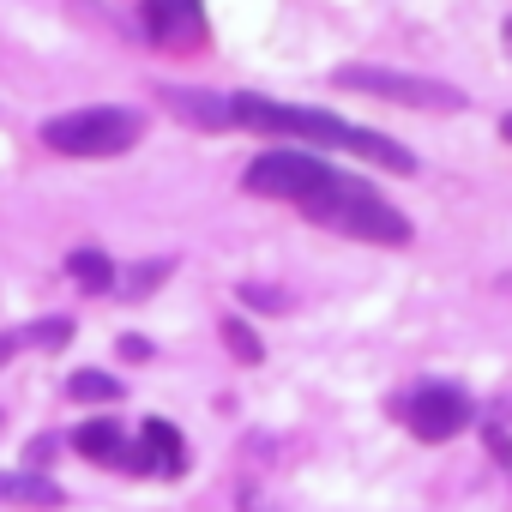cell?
<instances>
[{
    "mask_svg": "<svg viewBox=\"0 0 512 512\" xmlns=\"http://www.w3.org/2000/svg\"><path fill=\"white\" fill-rule=\"evenodd\" d=\"M229 121L247 127V133H290V139H308V145H338V151H356V157L386 163V169H398V175L416 169V157H410L398 139H386V133H374V127H350V121H338V115H326V109L272 103V97H253V91H247V97H229Z\"/></svg>",
    "mask_w": 512,
    "mask_h": 512,
    "instance_id": "6da1fadb",
    "label": "cell"
},
{
    "mask_svg": "<svg viewBox=\"0 0 512 512\" xmlns=\"http://www.w3.org/2000/svg\"><path fill=\"white\" fill-rule=\"evenodd\" d=\"M308 217H314L320 229H338V235H356V241H380V247H404V241L416 235L410 217H404L386 193H374L368 181H350V175H338V187H332L326 199H314Z\"/></svg>",
    "mask_w": 512,
    "mask_h": 512,
    "instance_id": "7a4b0ae2",
    "label": "cell"
},
{
    "mask_svg": "<svg viewBox=\"0 0 512 512\" xmlns=\"http://www.w3.org/2000/svg\"><path fill=\"white\" fill-rule=\"evenodd\" d=\"M139 133H145V121L133 109H115V103L43 121V145L61 151V157H121V151L139 145Z\"/></svg>",
    "mask_w": 512,
    "mask_h": 512,
    "instance_id": "3957f363",
    "label": "cell"
},
{
    "mask_svg": "<svg viewBox=\"0 0 512 512\" xmlns=\"http://www.w3.org/2000/svg\"><path fill=\"white\" fill-rule=\"evenodd\" d=\"M241 187H247L253 199H284V205L308 211L314 199H326V193L338 187V169H326V163L308 157V151H266V157L247 163Z\"/></svg>",
    "mask_w": 512,
    "mask_h": 512,
    "instance_id": "277c9868",
    "label": "cell"
},
{
    "mask_svg": "<svg viewBox=\"0 0 512 512\" xmlns=\"http://www.w3.org/2000/svg\"><path fill=\"white\" fill-rule=\"evenodd\" d=\"M338 91H362V97H386V103H404V109H464V91L446 85V79H422V73H398V67H338L332 73Z\"/></svg>",
    "mask_w": 512,
    "mask_h": 512,
    "instance_id": "5b68a950",
    "label": "cell"
},
{
    "mask_svg": "<svg viewBox=\"0 0 512 512\" xmlns=\"http://www.w3.org/2000/svg\"><path fill=\"white\" fill-rule=\"evenodd\" d=\"M398 416H404V428L416 434V440H452V434H464L470 428V398L458 392V386H416V392H404L398 398Z\"/></svg>",
    "mask_w": 512,
    "mask_h": 512,
    "instance_id": "8992f818",
    "label": "cell"
},
{
    "mask_svg": "<svg viewBox=\"0 0 512 512\" xmlns=\"http://www.w3.org/2000/svg\"><path fill=\"white\" fill-rule=\"evenodd\" d=\"M145 31H151V43H163V49L199 43V31H205L199 0H145Z\"/></svg>",
    "mask_w": 512,
    "mask_h": 512,
    "instance_id": "52a82bcc",
    "label": "cell"
},
{
    "mask_svg": "<svg viewBox=\"0 0 512 512\" xmlns=\"http://www.w3.org/2000/svg\"><path fill=\"white\" fill-rule=\"evenodd\" d=\"M181 464H187L181 434H175L163 416H145V428H139V470H151V476H181Z\"/></svg>",
    "mask_w": 512,
    "mask_h": 512,
    "instance_id": "ba28073f",
    "label": "cell"
},
{
    "mask_svg": "<svg viewBox=\"0 0 512 512\" xmlns=\"http://www.w3.org/2000/svg\"><path fill=\"white\" fill-rule=\"evenodd\" d=\"M73 446H79L85 458H97V464H115V470H133V476H139V446H127L115 422H85V428L73 434Z\"/></svg>",
    "mask_w": 512,
    "mask_h": 512,
    "instance_id": "9c48e42d",
    "label": "cell"
},
{
    "mask_svg": "<svg viewBox=\"0 0 512 512\" xmlns=\"http://www.w3.org/2000/svg\"><path fill=\"white\" fill-rule=\"evenodd\" d=\"M163 103H169V115H181V121H193L199 133H223V127H235L229 121V97H211V91H163Z\"/></svg>",
    "mask_w": 512,
    "mask_h": 512,
    "instance_id": "30bf717a",
    "label": "cell"
},
{
    "mask_svg": "<svg viewBox=\"0 0 512 512\" xmlns=\"http://www.w3.org/2000/svg\"><path fill=\"white\" fill-rule=\"evenodd\" d=\"M0 500H7V506H43V512L67 506V494L43 470H0Z\"/></svg>",
    "mask_w": 512,
    "mask_h": 512,
    "instance_id": "8fae6325",
    "label": "cell"
},
{
    "mask_svg": "<svg viewBox=\"0 0 512 512\" xmlns=\"http://www.w3.org/2000/svg\"><path fill=\"white\" fill-rule=\"evenodd\" d=\"M67 278H73L85 296H109V290H115V260H109L103 247H73V253H67Z\"/></svg>",
    "mask_w": 512,
    "mask_h": 512,
    "instance_id": "7c38bea8",
    "label": "cell"
},
{
    "mask_svg": "<svg viewBox=\"0 0 512 512\" xmlns=\"http://www.w3.org/2000/svg\"><path fill=\"white\" fill-rule=\"evenodd\" d=\"M67 398H73V404H115V398H121V380H115V374H97V368H79V374L67 380Z\"/></svg>",
    "mask_w": 512,
    "mask_h": 512,
    "instance_id": "4fadbf2b",
    "label": "cell"
},
{
    "mask_svg": "<svg viewBox=\"0 0 512 512\" xmlns=\"http://www.w3.org/2000/svg\"><path fill=\"white\" fill-rule=\"evenodd\" d=\"M19 338H25V350H61V344H73V320L67 314H49V320L19 326Z\"/></svg>",
    "mask_w": 512,
    "mask_h": 512,
    "instance_id": "5bb4252c",
    "label": "cell"
},
{
    "mask_svg": "<svg viewBox=\"0 0 512 512\" xmlns=\"http://www.w3.org/2000/svg\"><path fill=\"white\" fill-rule=\"evenodd\" d=\"M223 344H229L241 362H260V356H266V344L253 338V326H247V320H223Z\"/></svg>",
    "mask_w": 512,
    "mask_h": 512,
    "instance_id": "9a60e30c",
    "label": "cell"
},
{
    "mask_svg": "<svg viewBox=\"0 0 512 512\" xmlns=\"http://www.w3.org/2000/svg\"><path fill=\"white\" fill-rule=\"evenodd\" d=\"M169 266H175V260H157V266H139V272H133V284H127V296H145V290H157Z\"/></svg>",
    "mask_w": 512,
    "mask_h": 512,
    "instance_id": "2e32d148",
    "label": "cell"
},
{
    "mask_svg": "<svg viewBox=\"0 0 512 512\" xmlns=\"http://www.w3.org/2000/svg\"><path fill=\"white\" fill-rule=\"evenodd\" d=\"M247 302H260V308H284V296H278V290H266V284H247Z\"/></svg>",
    "mask_w": 512,
    "mask_h": 512,
    "instance_id": "e0dca14e",
    "label": "cell"
},
{
    "mask_svg": "<svg viewBox=\"0 0 512 512\" xmlns=\"http://www.w3.org/2000/svg\"><path fill=\"white\" fill-rule=\"evenodd\" d=\"M19 350H25V338H19V332H0V368H7Z\"/></svg>",
    "mask_w": 512,
    "mask_h": 512,
    "instance_id": "ac0fdd59",
    "label": "cell"
},
{
    "mask_svg": "<svg viewBox=\"0 0 512 512\" xmlns=\"http://www.w3.org/2000/svg\"><path fill=\"white\" fill-rule=\"evenodd\" d=\"M121 356H127V362H145V356H151V344H145V338H121Z\"/></svg>",
    "mask_w": 512,
    "mask_h": 512,
    "instance_id": "d6986e66",
    "label": "cell"
},
{
    "mask_svg": "<svg viewBox=\"0 0 512 512\" xmlns=\"http://www.w3.org/2000/svg\"><path fill=\"white\" fill-rule=\"evenodd\" d=\"M500 133H506V139H512V115H506V121H500Z\"/></svg>",
    "mask_w": 512,
    "mask_h": 512,
    "instance_id": "ffe728a7",
    "label": "cell"
},
{
    "mask_svg": "<svg viewBox=\"0 0 512 512\" xmlns=\"http://www.w3.org/2000/svg\"><path fill=\"white\" fill-rule=\"evenodd\" d=\"M506 49H512V19H506Z\"/></svg>",
    "mask_w": 512,
    "mask_h": 512,
    "instance_id": "44dd1931",
    "label": "cell"
}]
</instances>
